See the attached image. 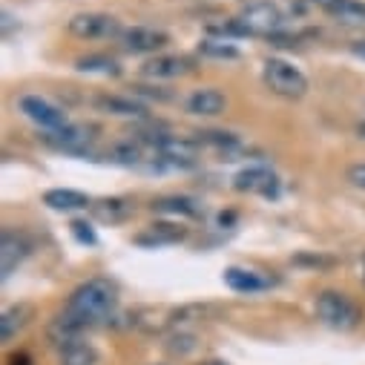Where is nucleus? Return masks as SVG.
I'll use <instances>...</instances> for the list:
<instances>
[{"label":"nucleus","instance_id":"f257e3e1","mask_svg":"<svg viewBox=\"0 0 365 365\" xmlns=\"http://www.w3.org/2000/svg\"><path fill=\"white\" fill-rule=\"evenodd\" d=\"M118 305V288L110 279H86L83 285H78L63 311L55 317V322L49 325V336L63 348L75 339H81V334L86 328H93L98 322H107L115 314Z\"/></svg>","mask_w":365,"mask_h":365},{"label":"nucleus","instance_id":"f03ea898","mask_svg":"<svg viewBox=\"0 0 365 365\" xmlns=\"http://www.w3.org/2000/svg\"><path fill=\"white\" fill-rule=\"evenodd\" d=\"M262 81L273 96L285 101H299L308 96V75L285 58H267L262 63Z\"/></svg>","mask_w":365,"mask_h":365},{"label":"nucleus","instance_id":"7ed1b4c3","mask_svg":"<svg viewBox=\"0 0 365 365\" xmlns=\"http://www.w3.org/2000/svg\"><path fill=\"white\" fill-rule=\"evenodd\" d=\"M314 311H317L319 322L334 328V331H354L365 319L362 308L348 294H342V291H322V294H317Z\"/></svg>","mask_w":365,"mask_h":365},{"label":"nucleus","instance_id":"20e7f679","mask_svg":"<svg viewBox=\"0 0 365 365\" xmlns=\"http://www.w3.org/2000/svg\"><path fill=\"white\" fill-rule=\"evenodd\" d=\"M66 29L78 41H110V38H121V32H124L118 18H113L107 12H78L69 18Z\"/></svg>","mask_w":365,"mask_h":365},{"label":"nucleus","instance_id":"39448f33","mask_svg":"<svg viewBox=\"0 0 365 365\" xmlns=\"http://www.w3.org/2000/svg\"><path fill=\"white\" fill-rule=\"evenodd\" d=\"M18 110H21L32 124H38L43 133H46V130H58V127L69 124L66 110H63V107H58L55 101L43 98V96H24V98L18 101Z\"/></svg>","mask_w":365,"mask_h":365},{"label":"nucleus","instance_id":"423d86ee","mask_svg":"<svg viewBox=\"0 0 365 365\" xmlns=\"http://www.w3.org/2000/svg\"><path fill=\"white\" fill-rule=\"evenodd\" d=\"M43 144H49L52 150H61V153H86L89 150V144L96 141V135H93V130L89 127H83V124H63V127H58V130H46L43 135Z\"/></svg>","mask_w":365,"mask_h":365},{"label":"nucleus","instance_id":"0eeeda50","mask_svg":"<svg viewBox=\"0 0 365 365\" xmlns=\"http://www.w3.org/2000/svg\"><path fill=\"white\" fill-rule=\"evenodd\" d=\"M118 41L133 55H161V49L170 43V35L155 26H130L121 32Z\"/></svg>","mask_w":365,"mask_h":365},{"label":"nucleus","instance_id":"6e6552de","mask_svg":"<svg viewBox=\"0 0 365 365\" xmlns=\"http://www.w3.org/2000/svg\"><path fill=\"white\" fill-rule=\"evenodd\" d=\"M196 69V61L190 55H153L150 61H144L141 75L153 78V81H173V78H185Z\"/></svg>","mask_w":365,"mask_h":365},{"label":"nucleus","instance_id":"1a4fd4ad","mask_svg":"<svg viewBox=\"0 0 365 365\" xmlns=\"http://www.w3.org/2000/svg\"><path fill=\"white\" fill-rule=\"evenodd\" d=\"M29 250H32V242H29L26 233L12 230V227L4 230V236H0V270H4V279H9L12 273L24 264Z\"/></svg>","mask_w":365,"mask_h":365},{"label":"nucleus","instance_id":"9d476101","mask_svg":"<svg viewBox=\"0 0 365 365\" xmlns=\"http://www.w3.org/2000/svg\"><path fill=\"white\" fill-rule=\"evenodd\" d=\"M277 187H279V178L270 167L264 164H253V167H245L242 173H236L233 178V190L239 193H262V196H277Z\"/></svg>","mask_w":365,"mask_h":365},{"label":"nucleus","instance_id":"9b49d317","mask_svg":"<svg viewBox=\"0 0 365 365\" xmlns=\"http://www.w3.org/2000/svg\"><path fill=\"white\" fill-rule=\"evenodd\" d=\"M325 15H331L339 26L365 29V4L362 0H311Z\"/></svg>","mask_w":365,"mask_h":365},{"label":"nucleus","instance_id":"f8f14e48","mask_svg":"<svg viewBox=\"0 0 365 365\" xmlns=\"http://www.w3.org/2000/svg\"><path fill=\"white\" fill-rule=\"evenodd\" d=\"M185 110H187L190 115L216 118V115H222V113L227 110V96L222 93V89H216V86H202V89H196V93L187 96Z\"/></svg>","mask_w":365,"mask_h":365},{"label":"nucleus","instance_id":"ddd939ff","mask_svg":"<svg viewBox=\"0 0 365 365\" xmlns=\"http://www.w3.org/2000/svg\"><path fill=\"white\" fill-rule=\"evenodd\" d=\"M187 239V227L181 222H153L147 225L144 233L135 236V245L141 247H167V245H178Z\"/></svg>","mask_w":365,"mask_h":365},{"label":"nucleus","instance_id":"4468645a","mask_svg":"<svg viewBox=\"0 0 365 365\" xmlns=\"http://www.w3.org/2000/svg\"><path fill=\"white\" fill-rule=\"evenodd\" d=\"M96 107L107 115H115V118H135V121H144L150 113H147V104L135 101L133 96H98L96 98Z\"/></svg>","mask_w":365,"mask_h":365},{"label":"nucleus","instance_id":"2eb2a0df","mask_svg":"<svg viewBox=\"0 0 365 365\" xmlns=\"http://www.w3.org/2000/svg\"><path fill=\"white\" fill-rule=\"evenodd\" d=\"M43 205L58 213H78V210L93 207V199L81 190H72V187H52L43 193Z\"/></svg>","mask_w":365,"mask_h":365},{"label":"nucleus","instance_id":"dca6fc26","mask_svg":"<svg viewBox=\"0 0 365 365\" xmlns=\"http://www.w3.org/2000/svg\"><path fill=\"white\" fill-rule=\"evenodd\" d=\"M222 279H225V285L230 288V291H236V294H259V291H264L270 282L264 279V277H259L256 270H247V267H225V273H222Z\"/></svg>","mask_w":365,"mask_h":365},{"label":"nucleus","instance_id":"f3484780","mask_svg":"<svg viewBox=\"0 0 365 365\" xmlns=\"http://www.w3.org/2000/svg\"><path fill=\"white\" fill-rule=\"evenodd\" d=\"M89 210H93V216L98 222H104V225H121V222H127L133 216V202L124 199V196H110V199L93 202Z\"/></svg>","mask_w":365,"mask_h":365},{"label":"nucleus","instance_id":"a211bd4d","mask_svg":"<svg viewBox=\"0 0 365 365\" xmlns=\"http://www.w3.org/2000/svg\"><path fill=\"white\" fill-rule=\"evenodd\" d=\"M196 141H199V147H210V150H216L219 155H227V161H233V155L245 150L242 138H239L236 133H225V130H205V133H196Z\"/></svg>","mask_w":365,"mask_h":365},{"label":"nucleus","instance_id":"6ab92c4d","mask_svg":"<svg viewBox=\"0 0 365 365\" xmlns=\"http://www.w3.org/2000/svg\"><path fill=\"white\" fill-rule=\"evenodd\" d=\"M153 210L161 216H175V219H193L202 213V207L190 196H161L153 202Z\"/></svg>","mask_w":365,"mask_h":365},{"label":"nucleus","instance_id":"aec40b11","mask_svg":"<svg viewBox=\"0 0 365 365\" xmlns=\"http://www.w3.org/2000/svg\"><path fill=\"white\" fill-rule=\"evenodd\" d=\"M32 314H35V311H32V305H26V302L6 308L4 317H0V339L9 342L12 336H18V331H24V328L29 325Z\"/></svg>","mask_w":365,"mask_h":365},{"label":"nucleus","instance_id":"412c9836","mask_svg":"<svg viewBox=\"0 0 365 365\" xmlns=\"http://www.w3.org/2000/svg\"><path fill=\"white\" fill-rule=\"evenodd\" d=\"M75 69L78 72H86V75H121V63L110 55H86V58H78L75 61Z\"/></svg>","mask_w":365,"mask_h":365},{"label":"nucleus","instance_id":"4be33fe9","mask_svg":"<svg viewBox=\"0 0 365 365\" xmlns=\"http://www.w3.org/2000/svg\"><path fill=\"white\" fill-rule=\"evenodd\" d=\"M199 52L205 58H219V61H236L242 55L227 38H207V41L199 43Z\"/></svg>","mask_w":365,"mask_h":365},{"label":"nucleus","instance_id":"5701e85b","mask_svg":"<svg viewBox=\"0 0 365 365\" xmlns=\"http://www.w3.org/2000/svg\"><path fill=\"white\" fill-rule=\"evenodd\" d=\"M61 362L63 365H93L96 362V351L89 348L86 342L75 339V342H69V345L61 348Z\"/></svg>","mask_w":365,"mask_h":365},{"label":"nucleus","instance_id":"b1692460","mask_svg":"<svg viewBox=\"0 0 365 365\" xmlns=\"http://www.w3.org/2000/svg\"><path fill=\"white\" fill-rule=\"evenodd\" d=\"M69 227H72V236H75L81 245H98V236H96V230H93V225H89V222L75 219Z\"/></svg>","mask_w":365,"mask_h":365},{"label":"nucleus","instance_id":"393cba45","mask_svg":"<svg viewBox=\"0 0 365 365\" xmlns=\"http://www.w3.org/2000/svg\"><path fill=\"white\" fill-rule=\"evenodd\" d=\"M348 181H351L354 187L365 190V161H359V164H351V167H348Z\"/></svg>","mask_w":365,"mask_h":365},{"label":"nucleus","instance_id":"a878e982","mask_svg":"<svg viewBox=\"0 0 365 365\" xmlns=\"http://www.w3.org/2000/svg\"><path fill=\"white\" fill-rule=\"evenodd\" d=\"M351 52L365 61V38H362V41H354V43H351Z\"/></svg>","mask_w":365,"mask_h":365},{"label":"nucleus","instance_id":"bb28decb","mask_svg":"<svg viewBox=\"0 0 365 365\" xmlns=\"http://www.w3.org/2000/svg\"><path fill=\"white\" fill-rule=\"evenodd\" d=\"M359 138H365V121L359 124Z\"/></svg>","mask_w":365,"mask_h":365},{"label":"nucleus","instance_id":"cd10ccee","mask_svg":"<svg viewBox=\"0 0 365 365\" xmlns=\"http://www.w3.org/2000/svg\"><path fill=\"white\" fill-rule=\"evenodd\" d=\"M362 282H365V256H362Z\"/></svg>","mask_w":365,"mask_h":365},{"label":"nucleus","instance_id":"c85d7f7f","mask_svg":"<svg viewBox=\"0 0 365 365\" xmlns=\"http://www.w3.org/2000/svg\"><path fill=\"white\" fill-rule=\"evenodd\" d=\"M207 365H222V362H207Z\"/></svg>","mask_w":365,"mask_h":365}]
</instances>
